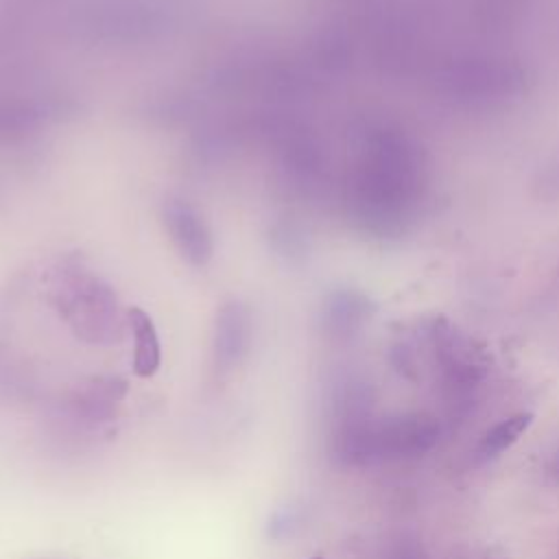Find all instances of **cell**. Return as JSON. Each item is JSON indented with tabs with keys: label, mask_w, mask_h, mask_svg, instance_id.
I'll list each match as a JSON object with an SVG mask.
<instances>
[{
	"label": "cell",
	"mask_w": 559,
	"mask_h": 559,
	"mask_svg": "<svg viewBox=\"0 0 559 559\" xmlns=\"http://www.w3.org/2000/svg\"><path fill=\"white\" fill-rule=\"evenodd\" d=\"M439 435V424L426 413H408L386 421L373 432V452L386 456H419L428 452Z\"/></svg>",
	"instance_id": "obj_1"
},
{
	"label": "cell",
	"mask_w": 559,
	"mask_h": 559,
	"mask_svg": "<svg viewBox=\"0 0 559 559\" xmlns=\"http://www.w3.org/2000/svg\"><path fill=\"white\" fill-rule=\"evenodd\" d=\"M531 424H533V413H515V415L502 419L489 432H485V437L478 445V454L483 459H493V456L502 454L507 448H511L522 437V432H526V428Z\"/></svg>",
	"instance_id": "obj_2"
},
{
	"label": "cell",
	"mask_w": 559,
	"mask_h": 559,
	"mask_svg": "<svg viewBox=\"0 0 559 559\" xmlns=\"http://www.w3.org/2000/svg\"><path fill=\"white\" fill-rule=\"evenodd\" d=\"M133 330H135V371L140 376H148L155 371L159 362V345L151 328V321L142 312L133 314Z\"/></svg>",
	"instance_id": "obj_3"
},
{
	"label": "cell",
	"mask_w": 559,
	"mask_h": 559,
	"mask_svg": "<svg viewBox=\"0 0 559 559\" xmlns=\"http://www.w3.org/2000/svg\"><path fill=\"white\" fill-rule=\"evenodd\" d=\"M550 474H552L555 478H559V452L552 456V463H550Z\"/></svg>",
	"instance_id": "obj_4"
},
{
	"label": "cell",
	"mask_w": 559,
	"mask_h": 559,
	"mask_svg": "<svg viewBox=\"0 0 559 559\" xmlns=\"http://www.w3.org/2000/svg\"><path fill=\"white\" fill-rule=\"evenodd\" d=\"M487 559H496V557H487Z\"/></svg>",
	"instance_id": "obj_5"
}]
</instances>
